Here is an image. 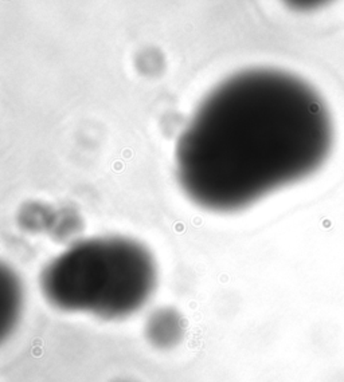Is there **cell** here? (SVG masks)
Instances as JSON below:
<instances>
[{"label":"cell","instance_id":"cell-6","mask_svg":"<svg viewBox=\"0 0 344 382\" xmlns=\"http://www.w3.org/2000/svg\"><path fill=\"white\" fill-rule=\"evenodd\" d=\"M114 382H132V381H128V379H118V381H114Z\"/></svg>","mask_w":344,"mask_h":382},{"label":"cell","instance_id":"cell-2","mask_svg":"<svg viewBox=\"0 0 344 382\" xmlns=\"http://www.w3.org/2000/svg\"><path fill=\"white\" fill-rule=\"evenodd\" d=\"M156 284L157 265L151 251L124 236L77 241L51 259L39 278L42 295L54 308L104 320L137 313Z\"/></svg>","mask_w":344,"mask_h":382},{"label":"cell","instance_id":"cell-1","mask_svg":"<svg viewBox=\"0 0 344 382\" xmlns=\"http://www.w3.org/2000/svg\"><path fill=\"white\" fill-rule=\"evenodd\" d=\"M333 145L331 111L313 86L282 70L249 69L199 103L176 142V177L200 208L233 213L313 176Z\"/></svg>","mask_w":344,"mask_h":382},{"label":"cell","instance_id":"cell-5","mask_svg":"<svg viewBox=\"0 0 344 382\" xmlns=\"http://www.w3.org/2000/svg\"><path fill=\"white\" fill-rule=\"evenodd\" d=\"M282 1L296 11H312L327 6L333 0H282Z\"/></svg>","mask_w":344,"mask_h":382},{"label":"cell","instance_id":"cell-4","mask_svg":"<svg viewBox=\"0 0 344 382\" xmlns=\"http://www.w3.org/2000/svg\"><path fill=\"white\" fill-rule=\"evenodd\" d=\"M22 286L15 274L4 267L0 274V334L7 335L18 322L22 308Z\"/></svg>","mask_w":344,"mask_h":382},{"label":"cell","instance_id":"cell-3","mask_svg":"<svg viewBox=\"0 0 344 382\" xmlns=\"http://www.w3.org/2000/svg\"><path fill=\"white\" fill-rule=\"evenodd\" d=\"M144 332L153 347L168 350L182 342L184 337V319L178 310L160 307L148 316Z\"/></svg>","mask_w":344,"mask_h":382}]
</instances>
